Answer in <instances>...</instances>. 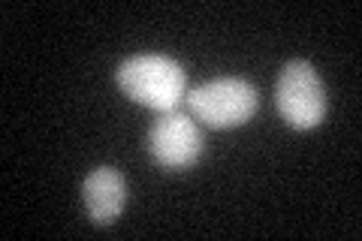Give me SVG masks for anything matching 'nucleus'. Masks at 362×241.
<instances>
[{
    "instance_id": "nucleus-5",
    "label": "nucleus",
    "mask_w": 362,
    "mask_h": 241,
    "mask_svg": "<svg viewBox=\"0 0 362 241\" xmlns=\"http://www.w3.org/2000/svg\"><path fill=\"white\" fill-rule=\"evenodd\" d=\"M85 211L94 226H112L127 205V181L115 166H97L82 184Z\"/></svg>"
},
{
    "instance_id": "nucleus-3",
    "label": "nucleus",
    "mask_w": 362,
    "mask_h": 241,
    "mask_svg": "<svg viewBox=\"0 0 362 241\" xmlns=\"http://www.w3.org/2000/svg\"><path fill=\"white\" fill-rule=\"evenodd\" d=\"M275 106L293 130H314L326 118V85L308 61H287L275 85Z\"/></svg>"
},
{
    "instance_id": "nucleus-2",
    "label": "nucleus",
    "mask_w": 362,
    "mask_h": 241,
    "mask_svg": "<svg viewBox=\"0 0 362 241\" xmlns=\"http://www.w3.org/2000/svg\"><path fill=\"white\" fill-rule=\"evenodd\" d=\"M185 106L197 124H206L209 130H230L254 118L259 109V94L247 78L223 76L187 90Z\"/></svg>"
},
{
    "instance_id": "nucleus-4",
    "label": "nucleus",
    "mask_w": 362,
    "mask_h": 241,
    "mask_svg": "<svg viewBox=\"0 0 362 241\" xmlns=\"http://www.w3.org/2000/svg\"><path fill=\"white\" fill-rule=\"evenodd\" d=\"M206 151L199 124L187 112H160L148 130V154L163 169H190Z\"/></svg>"
},
{
    "instance_id": "nucleus-1",
    "label": "nucleus",
    "mask_w": 362,
    "mask_h": 241,
    "mask_svg": "<svg viewBox=\"0 0 362 241\" xmlns=\"http://www.w3.org/2000/svg\"><path fill=\"white\" fill-rule=\"evenodd\" d=\"M118 88L133 102L160 112L178 109L187 97V73L178 61L166 54H133L115 70Z\"/></svg>"
}]
</instances>
